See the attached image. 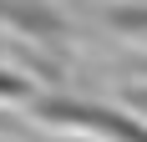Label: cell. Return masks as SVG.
Segmentation results:
<instances>
[{
    "label": "cell",
    "instance_id": "cell-2",
    "mask_svg": "<svg viewBox=\"0 0 147 142\" xmlns=\"http://www.w3.org/2000/svg\"><path fill=\"white\" fill-rule=\"evenodd\" d=\"M0 20H10V26H20V36H36V41H51V36H61V15L46 5V0H0Z\"/></svg>",
    "mask_w": 147,
    "mask_h": 142
},
{
    "label": "cell",
    "instance_id": "cell-4",
    "mask_svg": "<svg viewBox=\"0 0 147 142\" xmlns=\"http://www.w3.org/2000/svg\"><path fill=\"white\" fill-rule=\"evenodd\" d=\"M26 142H91V137H26Z\"/></svg>",
    "mask_w": 147,
    "mask_h": 142
},
{
    "label": "cell",
    "instance_id": "cell-1",
    "mask_svg": "<svg viewBox=\"0 0 147 142\" xmlns=\"http://www.w3.org/2000/svg\"><path fill=\"white\" fill-rule=\"evenodd\" d=\"M30 112L46 127H66L71 137L91 142H142V122L132 112L117 107H96V101H76V97H30Z\"/></svg>",
    "mask_w": 147,
    "mask_h": 142
},
{
    "label": "cell",
    "instance_id": "cell-3",
    "mask_svg": "<svg viewBox=\"0 0 147 142\" xmlns=\"http://www.w3.org/2000/svg\"><path fill=\"white\" fill-rule=\"evenodd\" d=\"M0 97H10V101H30V97H36V86H30L26 76H15V71H0Z\"/></svg>",
    "mask_w": 147,
    "mask_h": 142
}]
</instances>
